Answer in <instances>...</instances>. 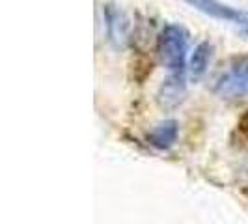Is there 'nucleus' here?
I'll use <instances>...</instances> for the list:
<instances>
[{"instance_id":"obj_1","label":"nucleus","mask_w":248,"mask_h":224,"mask_svg":"<svg viewBox=\"0 0 248 224\" xmlns=\"http://www.w3.org/2000/svg\"><path fill=\"white\" fill-rule=\"evenodd\" d=\"M159 58L162 65L170 71H185L186 52H188V34L183 26L179 25H168L162 28L159 36Z\"/></svg>"},{"instance_id":"obj_2","label":"nucleus","mask_w":248,"mask_h":224,"mask_svg":"<svg viewBox=\"0 0 248 224\" xmlns=\"http://www.w3.org/2000/svg\"><path fill=\"white\" fill-rule=\"evenodd\" d=\"M215 92L222 99H243L248 97V56H235L228 64L217 82Z\"/></svg>"},{"instance_id":"obj_3","label":"nucleus","mask_w":248,"mask_h":224,"mask_svg":"<svg viewBox=\"0 0 248 224\" xmlns=\"http://www.w3.org/2000/svg\"><path fill=\"white\" fill-rule=\"evenodd\" d=\"M186 96V79L185 71L170 73L162 80L161 88L157 92V101L164 109H174Z\"/></svg>"},{"instance_id":"obj_4","label":"nucleus","mask_w":248,"mask_h":224,"mask_svg":"<svg viewBox=\"0 0 248 224\" xmlns=\"http://www.w3.org/2000/svg\"><path fill=\"white\" fill-rule=\"evenodd\" d=\"M179 124L175 120H164L148 133V142L157 149H170L177 140Z\"/></svg>"},{"instance_id":"obj_5","label":"nucleus","mask_w":248,"mask_h":224,"mask_svg":"<svg viewBox=\"0 0 248 224\" xmlns=\"http://www.w3.org/2000/svg\"><path fill=\"white\" fill-rule=\"evenodd\" d=\"M107 28H108V37L116 47H122L127 39V30H129V21L122 12L114 10L112 6H107Z\"/></svg>"},{"instance_id":"obj_6","label":"nucleus","mask_w":248,"mask_h":224,"mask_svg":"<svg viewBox=\"0 0 248 224\" xmlns=\"http://www.w3.org/2000/svg\"><path fill=\"white\" fill-rule=\"evenodd\" d=\"M213 54V45L209 41H202L198 43L192 54H190V60H188V73L194 80H198L200 77H203V73L207 71V65L211 60Z\"/></svg>"},{"instance_id":"obj_7","label":"nucleus","mask_w":248,"mask_h":224,"mask_svg":"<svg viewBox=\"0 0 248 224\" xmlns=\"http://www.w3.org/2000/svg\"><path fill=\"white\" fill-rule=\"evenodd\" d=\"M237 133H239V137L243 138V142L248 144V112L243 116V120L237 125Z\"/></svg>"},{"instance_id":"obj_8","label":"nucleus","mask_w":248,"mask_h":224,"mask_svg":"<svg viewBox=\"0 0 248 224\" xmlns=\"http://www.w3.org/2000/svg\"><path fill=\"white\" fill-rule=\"evenodd\" d=\"M239 25H248V13L241 12V17H239Z\"/></svg>"}]
</instances>
